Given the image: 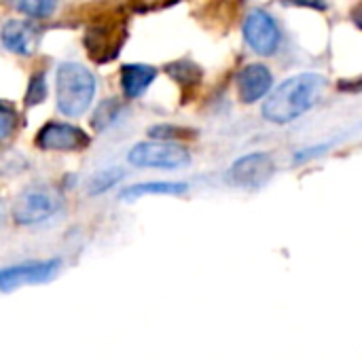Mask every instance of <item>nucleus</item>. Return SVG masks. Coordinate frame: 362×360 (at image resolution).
Instances as JSON below:
<instances>
[{
	"label": "nucleus",
	"instance_id": "7ed1b4c3",
	"mask_svg": "<svg viewBox=\"0 0 362 360\" xmlns=\"http://www.w3.org/2000/svg\"><path fill=\"white\" fill-rule=\"evenodd\" d=\"M62 191L64 189H57L45 182H34V185L23 187L11 204V216L15 225L36 227L55 219L66 206Z\"/></svg>",
	"mask_w": 362,
	"mask_h": 360
},
{
	"label": "nucleus",
	"instance_id": "f8f14e48",
	"mask_svg": "<svg viewBox=\"0 0 362 360\" xmlns=\"http://www.w3.org/2000/svg\"><path fill=\"white\" fill-rule=\"evenodd\" d=\"M159 70L148 64H123L119 70V87L127 100L142 98L155 83Z\"/></svg>",
	"mask_w": 362,
	"mask_h": 360
},
{
	"label": "nucleus",
	"instance_id": "423d86ee",
	"mask_svg": "<svg viewBox=\"0 0 362 360\" xmlns=\"http://www.w3.org/2000/svg\"><path fill=\"white\" fill-rule=\"evenodd\" d=\"M34 142L45 153H81L91 144V136L70 121H47Z\"/></svg>",
	"mask_w": 362,
	"mask_h": 360
},
{
	"label": "nucleus",
	"instance_id": "a878e982",
	"mask_svg": "<svg viewBox=\"0 0 362 360\" xmlns=\"http://www.w3.org/2000/svg\"><path fill=\"white\" fill-rule=\"evenodd\" d=\"M4 219H6V204H4V199L0 197V225L4 223Z\"/></svg>",
	"mask_w": 362,
	"mask_h": 360
},
{
	"label": "nucleus",
	"instance_id": "2eb2a0df",
	"mask_svg": "<svg viewBox=\"0 0 362 360\" xmlns=\"http://www.w3.org/2000/svg\"><path fill=\"white\" fill-rule=\"evenodd\" d=\"M165 72L172 76L174 83H178L182 89H191V87H197L204 79V70L189 57H182V59H176V62H170L165 66Z\"/></svg>",
	"mask_w": 362,
	"mask_h": 360
},
{
	"label": "nucleus",
	"instance_id": "4468645a",
	"mask_svg": "<svg viewBox=\"0 0 362 360\" xmlns=\"http://www.w3.org/2000/svg\"><path fill=\"white\" fill-rule=\"evenodd\" d=\"M123 115H125V104L119 98H106L91 112V121H89L91 129L98 134H104L112 129L115 125H119Z\"/></svg>",
	"mask_w": 362,
	"mask_h": 360
},
{
	"label": "nucleus",
	"instance_id": "412c9836",
	"mask_svg": "<svg viewBox=\"0 0 362 360\" xmlns=\"http://www.w3.org/2000/svg\"><path fill=\"white\" fill-rule=\"evenodd\" d=\"M331 149H333V144H329V142H322V144H314V146L301 149L299 153H295L293 163H305V161H310V159H316V157L329 153Z\"/></svg>",
	"mask_w": 362,
	"mask_h": 360
},
{
	"label": "nucleus",
	"instance_id": "dca6fc26",
	"mask_svg": "<svg viewBox=\"0 0 362 360\" xmlns=\"http://www.w3.org/2000/svg\"><path fill=\"white\" fill-rule=\"evenodd\" d=\"M123 178H125V170L123 168H117V166L102 168V170H98V172H93L89 176L85 191H87L89 197H98V195H104V193L112 191L115 187H119Z\"/></svg>",
	"mask_w": 362,
	"mask_h": 360
},
{
	"label": "nucleus",
	"instance_id": "39448f33",
	"mask_svg": "<svg viewBox=\"0 0 362 360\" xmlns=\"http://www.w3.org/2000/svg\"><path fill=\"white\" fill-rule=\"evenodd\" d=\"M125 38H127V30L123 17L104 15L87 25L83 34V47L95 64H106L119 55Z\"/></svg>",
	"mask_w": 362,
	"mask_h": 360
},
{
	"label": "nucleus",
	"instance_id": "1a4fd4ad",
	"mask_svg": "<svg viewBox=\"0 0 362 360\" xmlns=\"http://www.w3.org/2000/svg\"><path fill=\"white\" fill-rule=\"evenodd\" d=\"M274 172H276L274 157L263 151L242 155L240 159L233 161V166L229 170L233 185H238L242 189H250V191L265 187L272 180Z\"/></svg>",
	"mask_w": 362,
	"mask_h": 360
},
{
	"label": "nucleus",
	"instance_id": "a211bd4d",
	"mask_svg": "<svg viewBox=\"0 0 362 360\" xmlns=\"http://www.w3.org/2000/svg\"><path fill=\"white\" fill-rule=\"evenodd\" d=\"M148 138L155 140H172V142H185V140H195L197 138V129L191 127H182V125H174V123H157L151 125L146 129Z\"/></svg>",
	"mask_w": 362,
	"mask_h": 360
},
{
	"label": "nucleus",
	"instance_id": "b1692460",
	"mask_svg": "<svg viewBox=\"0 0 362 360\" xmlns=\"http://www.w3.org/2000/svg\"><path fill=\"white\" fill-rule=\"evenodd\" d=\"M350 19H352V23L362 32V0H358V2L350 8Z\"/></svg>",
	"mask_w": 362,
	"mask_h": 360
},
{
	"label": "nucleus",
	"instance_id": "6ab92c4d",
	"mask_svg": "<svg viewBox=\"0 0 362 360\" xmlns=\"http://www.w3.org/2000/svg\"><path fill=\"white\" fill-rule=\"evenodd\" d=\"M49 95V81H47V72L45 70H36L32 72L30 81H28V89L23 95V102L28 108L32 106H40Z\"/></svg>",
	"mask_w": 362,
	"mask_h": 360
},
{
	"label": "nucleus",
	"instance_id": "9d476101",
	"mask_svg": "<svg viewBox=\"0 0 362 360\" xmlns=\"http://www.w3.org/2000/svg\"><path fill=\"white\" fill-rule=\"evenodd\" d=\"M235 87H238L240 102L250 106L269 95V91L274 89V74H272L269 66H265L261 62H252V64H246L238 72Z\"/></svg>",
	"mask_w": 362,
	"mask_h": 360
},
{
	"label": "nucleus",
	"instance_id": "0eeeda50",
	"mask_svg": "<svg viewBox=\"0 0 362 360\" xmlns=\"http://www.w3.org/2000/svg\"><path fill=\"white\" fill-rule=\"evenodd\" d=\"M242 34L246 45L261 57H269L278 51L280 47V25L274 19L272 13L263 11V8H252L242 25Z\"/></svg>",
	"mask_w": 362,
	"mask_h": 360
},
{
	"label": "nucleus",
	"instance_id": "20e7f679",
	"mask_svg": "<svg viewBox=\"0 0 362 360\" xmlns=\"http://www.w3.org/2000/svg\"><path fill=\"white\" fill-rule=\"evenodd\" d=\"M127 163L140 170H182L191 163V151L172 140H142L127 151Z\"/></svg>",
	"mask_w": 362,
	"mask_h": 360
},
{
	"label": "nucleus",
	"instance_id": "393cba45",
	"mask_svg": "<svg viewBox=\"0 0 362 360\" xmlns=\"http://www.w3.org/2000/svg\"><path fill=\"white\" fill-rule=\"evenodd\" d=\"M178 0H140V8H157V6H170Z\"/></svg>",
	"mask_w": 362,
	"mask_h": 360
},
{
	"label": "nucleus",
	"instance_id": "aec40b11",
	"mask_svg": "<svg viewBox=\"0 0 362 360\" xmlns=\"http://www.w3.org/2000/svg\"><path fill=\"white\" fill-rule=\"evenodd\" d=\"M17 123H19V112H17L15 104L0 98V142L8 140L15 134Z\"/></svg>",
	"mask_w": 362,
	"mask_h": 360
},
{
	"label": "nucleus",
	"instance_id": "9b49d317",
	"mask_svg": "<svg viewBox=\"0 0 362 360\" xmlns=\"http://www.w3.org/2000/svg\"><path fill=\"white\" fill-rule=\"evenodd\" d=\"M0 42L2 47L19 57H30L36 51L38 45V30L36 25L25 17V19H6L0 28Z\"/></svg>",
	"mask_w": 362,
	"mask_h": 360
},
{
	"label": "nucleus",
	"instance_id": "4be33fe9",
	"mask_svg": "<svg viewBox=\"0 0 362 360\" xmlns=\"http://www.w3.org/2000/svg\"><path fill=\"white\" fill-rule=\"evenodd\" d=\"M282 4H291V6H305V8H314V11H327L329 2L327 0H280Z\"/></svg>",
	"mask_w": 362,
	"mask_h": 360
},
{
	"label": "nucleus",
	"instance_id": "f3484780",
	"mask_svg": "<svg viewBox=\"0 0 362 360\" xmlns=\"http://www.w3.org/2000/svg\"><path fill=\"white\" fill-rule=\"evenodd\" d=\"M8 4L28 19H49L57 11L59 0H8Z\"/></svg>",
	"mask_w": 362,
	"mask_h": 360
},
{
	"label": "nucleus",
	"instance_id": "6e6552de",
	"mask_svg": "<svg viewBox=\"0 0 362 360\" xmlns=\"http://www.w3.org/2000/svg\"><path fill=\"white\" fill-rule=\"evenodd\" d=\"M59 259H45V261H23L17 265H8L0 269V291L11 293L21 286L45 284L59 272Z\"/></svg>",
	"mask_w": 362,
	"mask_h": 360
},
{
	"label": "nucleus",
	"instance_id": "5701e85b",
	"mask_svg": "<svg viewBox=\"0 0 362 360\" xmlns=\"http://www.w3.org/2000/svg\"><path fill=\"white\" fill-rule=\"evenodd\" d=\"M337 89H339V91H352V93L362 91V76H356V79H344V81H339V83H337Z\"/></svg>",
	"mask_w": 362,
	"mask_h": 360
},
{
	"label": "nucleus",
	"instance_id": "f03ea898",
	"mask_svg": "<svg viewBox=\"0 0 362 360\" xmlns=\"http://www.w3.org/2000/svg\"><path fill=\"white\" fill-rule=\"evenodd\" d=\"M98 91L95 74L81 62H62L55 70V104L68 119L83 117Z\"/></svg>",
	"mask_w": 362,
	"mask_h": 360
},
{
	"label": "nucleus",
	"instance_id": "f257e3e1",
	"mask_svg": "<svg viewBox=\"0 0 362 360\" xmlns=\"http://www.w3.org/2000/svg\"><path fill=\"white\" fill-rule=\"evenodd\" d=\"M327 85L329 81L320 72H301L288 76L269 91L261 106V115L267 123L288 125L320 102Z\"/></svg>",
	"mask_w": 362,
	"mask_h": 360
},
{
	"label": "nucleus",
	"instance_id": "ddd939ff",
	"mask_svg": "<svg viewBox=\"0 0 362 360\" xmlns=\"http://www.w3.org/2000/svg\"><path fill=\"white\" fill-rule=\"evenodd\" d=\"M189 191L187 182H174V180H148V182H138L132 187H125L119 193V199L123 202H134L138 197L146 195H182Z\"/></svg>",
	"mask_w": 362,
	"mask_h": 360
}]
</instances>
